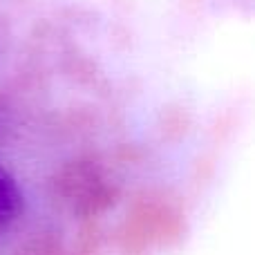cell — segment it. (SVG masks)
<instances>
[{
	"label": "cell",
	"instance_id": "cell-1",
	"mask_svg": "<svg viewBox=\"0 0 255 255\" xmlns=\"http://www.w3.org/2000/svg\"><path fill=\"white\" fill-rule=\"evenodd\" d=\"M22 208V195L16 179L0 166V235L11 229Z\"/></svg>",
	"mask_w": 255,
	"mask_h": 255
}]
</instances>
